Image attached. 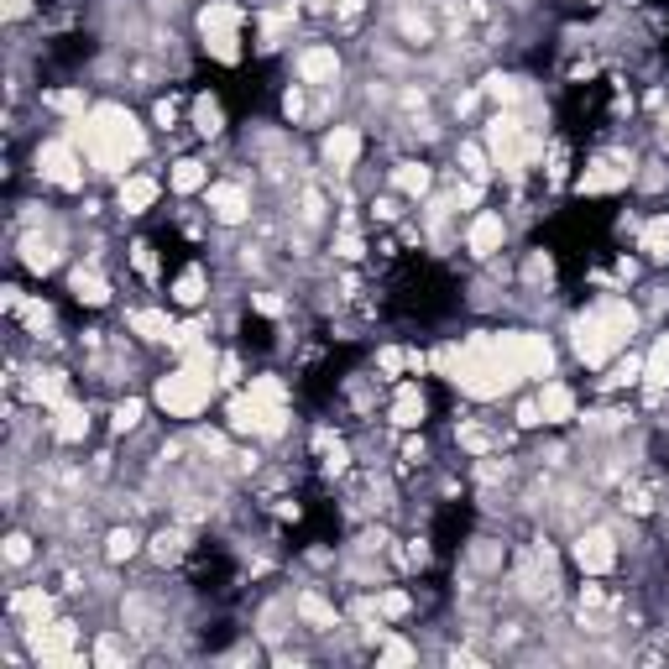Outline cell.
<instances>
[{
  "label": "cell",
  "mask_w": 669,
  "mask_h": 669,
  "mask_svg": "<svg viewBox=\"0 0 669 669\" xmlns=\"http://www.w3.org/2000/svg\"><path fill=\"white\" fill-rule=\"evenodd\" d=\"M434 366L466 392V398H502L523 377H549L555 372V351L534 330H507V335H471L466 345H440Z\"/></svg>",
  "instance_id": "1"
},
{
  "label": "cell",
  "mask_w": 669,
  "mask_h": 669,
  "mask_svg": "<svg viewBox=\"0 0 669 669\" xmlns=\"http://www.w3.org/2000/svg\"><path fill=\"white\" fill-rule=\"evenodd\" d=\"M74 136H79V147H84V157H89V168H95V173H126L136 157L147 152V131L136 126V115L126 105L84 110Z\"/></svg>",
  "instance_id": "2"
},
{
  "label": "cell",
  "mask_w": 669,
  "mask_h": 669,
  "mask_svg": "<svg viewBox=\"0 0 669 669\" xmlns=\"http://www.w3.org/2000/svg\"><path fill=\"white\" fill-rule=\"evenodd\" d=\"M633 330H638V309L628 304V298H596V304L570 325V345H575V356H581L586 366H602L607 356L628 351Z\"/></svg>",
  "instance_id": "3"
},
{
  "label": "cell",
  "mask_w": 669,
  "mask_h": 669,
  "mask_svg": "<svg viewBox=\"0 0 669 669\" xmlns=\"http://www.w3.org/2000/svg\"><path fill=\"white\" fill-rule=\"evenodd\" d=\"M288 429V387L283 377H251L230 398V434H251V440H278Z\"/></svg>",
  "instance_id": "4"
},
{
  "label": "cell",
  "mask_w": 669,
  "mask_h": 669,
  "mask_svg": "<svg viewBox=\"0 0 669 669\" xmlns=\"http://www.w3.org/2000/svg\"><path fill=\"white\" fill-rule=\"evenodd\" d=\"M487 152H492V168L497 173L518 178L544 152V142H539V136H528L518 110H502V115H492V121H487Z\"/></svg>",
  "instance_id": "5"
},
{
  "label": "cell",
  "mask_w": 669,
  "mask_h": 669,
  "mask_svg": "<svg viewBox=\"0 0 669 669\" xmlns=\"http://www.w3.org/2000/svg\"><path fill=\"white\" fill-rule=\"evenodd\" d=\"M241 27H246V11L236 0H210L199 11V37H204V53L220 58V63H236L241 58Z\"/></svg>",
  "instance_id": "6"
},
{
  "label": "cell",
  "mask_w": 669,
  "mask_h": 669,
  "mask_svg": "<svg viewBox=\"0 0 669 669\" xmlns=\"http://www.w3.org/2000/svg\"><path fill=\"white\" fill-rule=\"evenodd\" d=\"M84 147H79V136H53V142H42L37 147V173L58 183V189H79L84 183Z\"/></svg>",
  "instance_id": "7"
},
{
  "label": "cell",
  "mask_w": 669,
  "mask_h": 669,
  "mask_svg": "<svg viewBox=\"0 0 669 669\" xmlns=\"http://www.w3.org/2000/svg\"><path fill=\"white\" fill-rule=\"evenodd\" d=\"M27 643H32V664H84L79 654V628L74 622H37V628H27Z\"/></svg>",
  "instance_id": "8"
},
{
  "label": "cell",
  "mask_w": 669,
  "mask_h": 669,
  "mask_svg": "<svg viewBox=\"0 0 669 669\" xmlns=\"http://www.w3.org/2000/svg\"><path fill=\"white\" fill-rule=\"evenodd\" d=\"M570 560L581 565L586 575H607L617 565V534L612 528H581L570 544Z\"/></svg>",
  "instance_id": "9"
},
{
  "label": "cell",
  "mask_w": 669,
  "mask_h": 669,
  "mask_svg": "<svg viewBox=\"0 0 669 669\" xmlns=\"http://www.w3.org/2000/svg\"><path fill=\"white\" fill-rule=\"evenodd\" d=\"M204 204H210V215L220 225H246L251 220V189H246V183H236V178L210 183V189H204Z\"/></svg>",
  "instance_id": "10"
},
{
  "label": "cell",
  "mask_w": 669,
  "mask_h": 669,
  "mask_svg": "<svg viewBox=\"0 0 669 669\" xmlns=\"http://www.w3.org/2000/svg\"><path fill=\"white\" fill-rule=\"evenodd\" d=\"M293 74H298V84H309V89H330L340 79V53L330 48V42H314V48H304L293 58Z\"/></svg>",
  "instance_id": "11"
},
{
  "label": "cell",
  "mask_w": 669,
  "mask_h": 669,
  "mask_svg": "<svg viewBox=\"0 0 669 669\" xmlns=\"http://www.w3.org/2000/svg\"><path fill=\"white\" fill-rule=\"evenodd\" d=\"M502 241H507V220H502L497 210H481V215L466 225V251H471L476 262L497 257V251H502Z\"/></svg>",
  "instance_id": "12"
},
{
  "label": "cell",
  "mask_w": 669,
  "mask_h": 669,
  "mask_svg": "<svg viewBox=\"0 0 669 669\" xmlns=\"http://www.w3.org/2000/svg\"><path fill=\"white\" fill-rule=\"evenodd\" d=\"M361 131L356 126H330L325 131V147H319V152H325V168H335V173H351L356 163H361Z\"/></svg>",
  "instance_id": "13"
},
{
  "label": "cell",
  "mask_w": 669,
  "mask_h": 669,
  "mask_svg": "<svg viewBox=\"0 0 669 669\" xmlns=\"http://www.w3.org/2000/svg\"><path fill=\"white\" fill-rule=\"evenodd\" d=\"M633 183V163H617V157H602V163H591L581 173V183L575 189L581 194H617V189H628Z\"/></svg>",
  "instance_id": "14"
},
{
  "label": "cell",
  "mask_w": 669,
  "mask_h": 669,
  "mask_svg": "<svg viewBox=\"0 0 669 669\" xmlns=\"http://www.w3.org/2000/svg\"><path fill=\"white\" fill-rule=\"evenodd\" d=\"M157 194H163V183H157L152 173H126L121 183H115V204H121L126 215H147Z\"/></svg>",
  "instance_id": "15"
},
{
  "label": "cell",
  "mask_w": 669,
  "mask_h": 669,
  "mask_svg": "<svg viewBox=\"0 0 669 669\" xmlns=\"http://www.w3.org/2000/svg\"><path fill=\"white\" fill-rule=\"evenodd\" d=\"M11 622H21V633L37 628V622H48L53 617V596L42 591V586H27V591H11Z\"/></svg>",
  "instance_id": "16"
},
{
  "label": "cell",
  "mask_w": 669,
  "mask_h": 669,
  "mask_svg": "<svg viewBox=\"0 0 669 669\" xmlns=\"http://www.w3.org/2000/svg\"><path fill=\"white\" fill-rule=\"evenodd\" d=\"M539 419L544 424H570L575 419V392H570V382H555V377H544V387H539Z\"/></svg>",
  "instance_id": "17"
},
{
  "label": "cell",
  "mask_w": 669,
  "mask_h": 669,
  "mask_svg": "<svg viewBox=\"0 0 669 669\" xmlns=\"http://www.w3.org/2000/svg\"><path fill=\"white\" fill-rule=\"evenodd\" d=\"M126 330H131V335H142L147 345H157V340H168V345H173V335H178V325H173V314H168V309H126Z\"/></svg>",
  "instance_id": "18"
},
{
  "label": "cell",
  "mask_w": 669,
  "mask_h": 669,
  "mask_svg": "<svg viewBox=\"0 0 669 669\" xmlns=\"http://www.w3.org/2000/svg\"><path fill=\"white\" fill-rule=\"evenodd\" d=\"M16 257H21V267H27V272H42V278H48V272L58 267V241L42 236V230H27L21 246H16Z\"/></svg>",
  "instance_id": "19"
},
{
  "label": "cell",
  "mask_w": 669,
  "mask_h": 669,
  "mask_svg": "<svg viewBox=\"0 0 669 669\" xmlns=\"http://www.w3.org/2000/svg\"><path fill=\"white\" fill-rule=\"evenodd\" d=\"M48 434H53V440L58 445H79L84 440V434H89V413H84V403H58L53 408V419H48Z\"/></svg>",
  "instance_id": "20"
},
{
  "label": "cell",
  "mask_w": 669,
  "mask_h": 669,
  "mask_svg": "<svg viewBox=\"0 0 669 669\" xmlns=\"http://www.w3.org/2000/svg\"><path fill=\"white\" fill-rule=\"evenodd\" d=\"M293 617H304L314 633H335V628H340V612H335L319 591H298V596H293Z\"/></svg>",
  "instance_id": "21"
},
{
  "label": "cell",
  "mask_w": 669,
  "mask_h": 669,
  "mask_svg": "<svg viewBox=\"0 0 669 669\" xmlns=\"http://www.w3.org/2000/svg\"><path fill=\"white\" fill-rule=\"evenodd\" d=\"M189 528H183V523H168V528H157V534L147 539V555L157 560V565H173V560H183V555H189Z\"/></svg>",
  "instance_id": "22"
},
{
  "label": "cell",
  "mask_w": 669,
  "mask_h": 669,
  "mask_svg": "<svg viewBox=\"0 0 669 669\" xmlns=\"http://www.w3.org/2000/svg\"><path fill=\"white\" fill-rule=\"evenodd\" d=\"M424 413H429L424 387H419V382H403V387H398V398H392V424H398V429H419V424H424Z\"/></svg>",
  "instance_id": "23"
},
{
  "label": "cell",
  "mask_w": 669,
  "mask_h": 669,
  "mask_svg": "<svg viewBox=\"0 0 669 669\" xmlns=\"http://www.w3.org/2000/svg\"><path fill=\"white\" fill-rule=\"evenodd\" d=\"M68 293L79 298V304H89V309H100V304H110V283L100 278L95 267H74L68 272Z\"/></svg>",
  "instance_id": "24"
},
{
  "label": "cell",
  "mask_w": 669,
  "mask_h": 669,
  "mask_svg": "<svg viewBox=\"0 0 669 669\" xmlns=\"http://www.w3.org/2000/svg\"><path fill=\"white\" fill-rule=\"evenodd\" d=\"M429 183H434V168L429 163H398V168H392V189L408 194V199H424Z\"/></svg>",
  "instance_id": "25"
},
{
  "label": "cell",
  "mask_w": 669,
  "mask_h": 669,
  "mask_svg": "<svg viewBox=\"0 0 669 669\" xmlns=\"http://www.w3.org/2000/svg\"><path fill=\"white\" fill-rule=\"evenodd\" d=\"M27 392H32V403H48V408H58V403L68 398V377H63V372H53V366H48V372L37 366V372H32V382H27Z\"/></svg>",
  "instance_id": "26"
},
{
  "label": "cell",
  "mask_w": 669,
  "mask_h": 669,
  "mask_svg": "<svg viewBox=\"0 0 669 669\" xmlns=\"http://www.w3.org/2000/svg\"><path fill=\"white\" fill-rule=\"evenodd\" d=\"M168 189L173 194H199V189H210V173H204V163H194V157H178L173 173H168Z\"/></svg>",
  "instance_id": "27"
},
{
  "label": "cell",
  "mask_w": 669,
  "mask_h": 669,
  "mask_svg": "<svg viewBox=\"0 0 669 669\" xmlns=\"http://www.w3.org/2000/svg\"><path fill=\"white\" fill-rule=\"evenodd\" d=\"M638 251L654 262H669V215H654L649 225L638 230Z\"/></svg>",
  "instance_id": "28"
},
{
  "label": "cell",
  "mask_w": 669,
  "mask_h": 669,
  "mask_svg": "<svg viewBox=\"0 0 669 669\" xmlns=\"http://www.w3.org/2000/svg\"><path fill=\"white\" fill-rule=\"evenodd\" d=\"M523 95H528V84L513 79V74H492V79H487V100H497L502 110H518Z\"/></svg>",
  "instance_id": "29"
},
{
  "label": "cell",
  "mask_w": 669,
  "mask_h": 669,
  "mask_svg": "<svg viewBox=\"0 0 669 669\" xmlns=\"http://www.w3.org/2000/svg\"><path fill=\"white\" fill-rule=\"evenodd\" d=\"M204 293H210V278H204V267H189V272H183V278L173 283V298H178L183 309H199V304H204Z\"/></svg>",
  "instance_id": "30"
},
{
  "label": "cell",
  "mask_w": 669,
  "mask_h": 669,
  "mask_svg": "<svg viewBox=\"0 0 669 669\" xmlns=\"http://www.w3.org/2000/svg\"><path fill=\"white\" fill-rule=\"evenodd\" d=\"M194 131H199V136H220V131H225V110H220L215 95H199V100H194Z\"/></svg>",
  "instance_id": "31"
},
{
  "label": "cell",
  "mask_w": 669,
  "mask_h": 669,
  "mask_svg": "<svg viewBox=\"0 0 669 669\" xmlns=\"http://www.w3.org/2000/svg\"><path fill=\"white\" fill-rule=\"evenodd\" d=\"M643 382L649 387H669V330L659 335V345L643 356Z\"/></svg>",
  "instance_id": "32"
},
{
  "label": "cell",
  "mask_w": 669,
  "mask_h": 669,
  "mask_svg": "<svg viewBox=\"0 0 669 669\" xmlns=\"http://www.w3.org/2000/svg\"><path fill=\"white\" fill-rule=\"evenodd\" d=\"M136 549H142V534H136V528H110V539H105V560L110 565H126Z\"/></svg>",
  "instance_id": "33"
},
{
  "label": "cell",
  "mask_w": 669,
  "mask_h": 669,
  "mask_svg": "<svg viewBox=\"0 0 669 669\" xmlns=\"http://www.w3.org/2000/svg\"><path fill=\"white\" fill-rule=\"evenodd\" d=\"M460 168H466V178L487 183V173H492V152H487V142H460Z\"/></svg>",
  "instance_id": "34"
},
{
  "label": "cell",
  "mask_w": 669,
  "mask_h": 669,
  "mask_svg": "<svg viewBox=\"0 0 669 669\" xmlns=\"http://www.w3.org/2000/svg\"><path fill=\"white\" fill-rule=\"evenodd\" d=\"M89 659H95V664H126L131 649H126L121 633H100V638H95V654H89Z\"/></svg>",
  "instance_id": "35"
},
{
  "label": "cell",
  "mask_w": 669,
  "mask_h": 669,
  "mask_svg": "<svg viewBox=\"0 0 669 669\" xmlns=\"http://www.w3.org/2000/svg\"><path fill=\"white\" fill-rule=\"evenodd\" d=\"M419 659V649H413V643H403V638H382L377 643V664L387 669V664H413Z\"/></svg>",
  "instance_id": "36"
},
{
  "label": "cell",
  "mask_w": 669,
  "mask_h": 669,
  "mask_svg": "<svg viewBox=\"0 0 669 669\" xmlns=\"http://www.w3.org/2000/svg\"><path fill=\"white\" fill-rule=\"evenodd\" d=\"M471 565H476L481 575L502 570V544H492V539H476V544H471Z\"/></svg>",
  "instance_id": "37"
},
{
  "label": "cell",
  "mask_w": 669,
  "mask_h": 669,
  "mask_svg": "<svg viewBox=\"0 0 669 669\" xmlns=\"http://www.w3.org/2000/svg\"><path fill=\"white\" fill-rule=\"evenodd\" d=\"M633 382H643V356H622L607 372V387H633Z\"/></svg>",
  "instance_id": "38"
},
{
  "label": "cell",
  "mask_w": 669,
  "mask_h": 669,
  "mask_svg": "<svg viewBox=\"0 0 669 669\" xmlns=\"http://www.w3.org/2000/svg\"><path fill=\"white\" fill-rule=\"evenodd\" d=\"M136 424H142V398H126V403H115V419H110V429H115V434H131Z\"/></svg>",
  "instance_id": "39"
},
{
  "label": "cell",
  "mask_w": 669,
  "mask_h": 669,
  "mask_svg": "<svg viewBox=\"0 0 669 669\" xmlns=\"http://www.w3.org/2000/svg\"><path fill=\"white\" fill-rule=\"evenodd\" d=\"M455 440H460V445H466L471 455H487V450L497 445V440H492V434H487V429H481V424H460V429H455Z\"/></svg>",
  "instance_id": "40"
},
{
  "label": "cell",
  "mask_w": 669,
  "mask_h": 669,
  "mask_svg": "<svg viewBox=\"0 0 669 669\" xmlns=\"http://www.w3.org/2000/svg\"><path fill=\"white\" fill-rule=\"evenodd\" d=\"M21 325H27V330H37V335H42V330H48V325H53V309H48V304H42V298H27V304H21Z\"/></svg>",
  "instance_id": "41"
},
{
  "label": "cell",
  "mask_w": 669,
  "mask_h": 669,
  "mask_svg": "<svg viewBox=\"0 0 669 669\" xmlns=\"http://www.w3.org/2000/svg\"><path fill=\"white\" fill-rule=\"evenodd\" d=\"M377 612L382 617H408L413 612V596L408 591H377Z\"/></svg>",
  "instance_id": "42"
},
{
  "label": "cell",
  "mask_w": 669,
  "mask_h": 669,
  "mask_svg": "<svg viewBox=\"0 0 669 669\" xmlns=\"http://www.w3.org/2000/svg\"><path fill=\"white\" fill-rule=\"evenodd\" d=\"M0 555H6V565H11V570H21V565H27V560L37 555V549H32V539H27V534H11Z\"/></svg>",
  "instance_id": "43"
},
{
  "label": "cell",
  "mask_w": 669,
  "mask_h": 669,
  "mask_svg": "<svg viewBox=\"0 0 669 669\" xmlns=\"http://www.w3.org/2000/svg\"><path fill=\"white\" fill-rule=\"evenodd\" d=\"M325 220V194L319 189H304V204H298V225H319Z\"/></svg>",
  "instance_id": "44"
},
{
  "label": "cell",
  "mask_w": 669,
  "mask_h": 669,
  "mask_svg": "<svg viewBox=\"0 0 669 669\" xmlns=\"http://www.w3.org/2000/svg\"><path fill=\"white\" fill-rule=\"evenodd\" d=\"M398 27H403V37H413V42H429V37H434L429 16H419V11H403V16H398Z\"/></svg>",
  "instance_id": "45"
},
{
  "label": "cell",
  "mask_w": 669,
  "mask_h": 669,
  "mask_svg": "<svg viewBox=\"0 0 669 669\" xmlns=\"http://www.w3.org/2000/svg\"><path fill=\"white\" fill-rule=\"evenodd\" d=\"M48 105L53 110H63V115H84V89H58V95H48Z\"/></svg>",
  "instance_id": "46"
},
{
  "label": "cell",
  "mask_w": 669,
  "mask_h": 669,
  "mask_svg": "<svg viewBox=\"0 0 669 669\" xmlns=\"http://www.w3.org/2000/svg\"><path fill=\"white\" fill-rule=\"evenodd\" d=\"M408 361H413V351H398V345H387V351H377V366H382L387 377H398Z\"/></svg>",
  "instance_id": "47"
},
{
  "label": "cell",
  "mask_w": 669,
  "mask_h": 669,
  "mask_svg": "<svg viewBox=\"0 0 669 669\" xmlns=\"http://www.w3.org/2000/svg\"><path fill=\"white\" fill-rule=\"evenodd\" d=\"M131 262H136V272H142V278H157V257H152V246H147V241H136V246H131Z\"/></svg>",
  "instance_id": "48"
},
{
  "label": "cell",
  "mask_w": 669,
  "mask_h": 669,
  "mask_svg": "<svg viewBox=\"0 0 669 669\" xmlns=\"http://www.w3.org/2000/svg\"><path fill=\"white\" fill-rule=\"evenodd\" d=\"M361 236H351V230H340V236H335V257H345V262H356L361 257Z\"/></svg>",
  "instance_id": "49"
},
{
  "label": "cell",
  "mask_w": 669,
  "mask_h": 669,
  "mask_svg": "<svg viewBox=\"0 0 669 669\" xmlns=\"http://www.w3.org/2000/svg\"><path fill=\"white\" fill-rule=\"evenodd\" d=\"M549 272H555V267H549V257H544V251H534V257H528V278L549 283Z\"/></svg>",
  "instance_id": "50"
},
{
  "label": "cell",
  "mask_w": 669,
  "mask_h": 669,
  "mask_svg": "<svg viewBox=\"0 0 669 669\" xmlns=\"http://www.w3.org/2000/svg\"><path fill=\"white\" fill-rule=\"evenodd\" d=\"M220 382H225V387H236V382H241V361H236V356H225V361H220Z\"/></svg>",
  "instance_id": "51"
},
{
  "label": "cell",
  "mask_w": 669,
  "mask_h": 669,
  "mask_svg": "<svg viewBox=\"0 0 669 669\" xmlns=\"http://www.w3.org/2000/svg\"><path fill=\"white\" fill-rule=\"evenodd\" d=\"M283 115H288V121L304 115V95H298V89H288V95H283Z\"/></svg>",
  "instance_id": "52"
},
{
  "label": "cell",
  "mask_w": 669,
  "mask_h": 669,
  "mask_svg": "<svg viewBox=\"0 0 669 669\" xmlns=\"http://www.w3.org/2000/svg\"><path fill=\"white\" fill-rule=\"evenodd\" d=\"M251 304H257L262 314H283V298H272V293H251Z\"/></svg>",
  "instance_id": "53"
},
{
  "label": "cell",
  "mask_w": 669,
  "mask_h": 669,
  "mask_svg": "<svg viewBox=\"0 0 669 669\" xmlns=\"http://www.w3.org/2000/svg\"><path fill=\"white\" fill-rule=\"evenodd\" d=\"M372 215H377V220H398L403 210H398V199H377V204H372Z\"/></svg>",
  "instance_id": "54"
},
{
  "label": "cell",
  "mask_w": 669,
  "mask_h": 669,
  "mask_svg": "<svg viewBox=\"0 0 669 669\" xmlns=\"http://www.w3.org/2000/svg\"><path fill=\"white\" fill-rule=\"evenodd\" d=\"M424 455H429V450H424V440H408V445H403V460H408V466H419Z\"/></svg>",
  "instance_id": "55"
},
{
  "label": "cell",
  "mask_w": 669,
  "mask_h": 669,
  "mask_svg": "<svg viewBox=\"0 0 669 669\" xmlns=\"http://www.w3.org/2000/svg\"><path fill=\"white\" fill-rule=\"evenodd\" d=\"M27 11H32V0H6V16H11V21H21Z\"/></svg>",
  "instance_id": "56"
},
{
  "label": "cell",
  "mask_w": 669,
  "mask_h": 669,
  "mask_svg": "<svg viewBox=\"0 0 669 669\" xmlns=\"http://www.w3.org/2000/svg\"><path fill=\"white\" fill-rule=\"evenodd\" d=\"M173 115H178V105H173V100H157V121L173 126Z\"/></svg>",
  "instance_id": "57"
},
{
  "label": "cell",
  "mask_w": 669,
  "mask_h": 669,
  "mask_svg": "<svg viewBox=\"0 0 669 669\" xmlns=\"http://www.w3.org/2000/svg\"><path fill=\"white\" fill-rule=\"evenodd\" d=\"M361 6H366V0H335V11H340V16H356Z\"/></svg>",
  "instance_id": "58"
},
{
  "label": "cell",
  "mask_w": 669,
  "mask_h": 669,
  "mask_svg": "<svg viewBox=\"0 0 669 669\" xmlns=\"http://www.w3.org/2000/svg\"><path fill=\"white\" fill-rule=\"evenodd\" d=\"M659 126H664V142H669V110H664V121H659Z\"/></svg>",
  "instance_id": "59"
}]
</instances>
